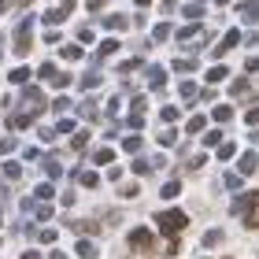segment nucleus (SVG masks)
I'll use <instances>...</instances> for the list:
<instances>
[{"instance_id":"obj_1","label":"nucleus","mask_w":259,"mask_h":259,"mask_svg":"<svg viewBox=\"0 0 259 259\" xmlns=\"http://www.w3.org/2000/svg\"><path fill=\"white\" fill-rule=\"evenodd\" d=\"M233 215L244 219V230H259V193H244L233 200Z\"/></svg>"},{"instance_id":"obj_2","label":"nucleus","mask_w":259,"mask_h":259,"mask_svg":"<svg viewBox=\"0 0 259 259\" xmlns=\"http://www.w3.org/2000/svg\"><path fill=\"white\" fill-rule=\"evenodd\" d=\"M185 222H189L185 211H159V215H156V226L167 233V237H178V233L185 230Z\"/></svg>"},{"instance_id":"obj_3","label":"nucleus","mask_w":259,"mask_h":259,"mask_svg":"<svg viewBox=\"0 0 259 259\" xmlns=\"http://www.w3.org/2000/svg\"><path fill=\"white\" fill-rule=\"evenodd\" d=\"M130 248L134 252H152L156 255V237L148 230H130Z\"/></svg>"},{"instance_id":"obj_4","label":"nucleus","mask_w":259,"mask_h":259,"mask_svg":"<svg viewBox=\"0 0 259 259\" xmlns=\"http://www.w3.org/2000/svg\"><path fill=\"white\" fill-rule=\"evenodd\" d=\"M30 30H33V15L22 19V26H19V33H15V56H26V52H30Z\"/></svg>"},{"instance_id":"obj_5","label":"nucleus","mask_w":259,"mask_h":259,"mask_svg":"<svg viewBox=\"0 0 259 259\" xmlns=\"http://www.w3.org/2000/svg\"><path fill=\"white\" fill-rule=\"evenodd\" d=\"M70 8H74V0H63V4L49 8V11H45V22H52V26H56V22H63V19L70 15Z\"/></svg>"},{"instance_id":"obj_6","label":"nucleus","mask_w":259,"mask_h":259,"mask_svg":"<svg viewBox=\"0 0 259 259\" xmlns=\"http://www.w3.org/2000/svg\"><path fill=\"white\" fill-rule=\"evenodd\" d=\"M178 41H185V45L207 41V33H204V26H200V22H193V26H182V30H178Z\"/></svg>"},{"instance_id":"obj_7","label":"nucleus","mask_w":259,"mask_h":259,"mask_svg":"<svg viewBox=\"0 0 259 259\" xmlns=\"http://www.w3.org/2000/svg\"><path fill=\"white\" fill-rule=\"evenodd\" d=\"M237 41H241V30H230L226 37H222V45L215 49V56H226V52H230V49H233V45H237Z\"/></svg>"},{"instance_id":"obj_8","label":"nucleus","mask_w":259,"mask_h":259,"mask_svg":"<svg viewBox=\"0 0 259 259\" xmlns=\"http://www.w3.org/2000/svg\"><path fill=\"white\" fill-rule=\"evenodd\" d=\"M259 170V156H255V152H244V156H241V174H255Z\"/></svg>"},{"instance_id":"obj_9","label":"nucleus","mask_w":259,"mask_h":259,"mask_svg":"<svg viewBox=\"0 0 259 259\" xmlns=\"http://www.w3.org/2000/svg\"><path fill=\"white\" fill-rule=\"evenodd\" d=\"M26 104H30V108H33V111L41 115V108H45V97H41L37 89H26Z\"/></svg>"},{"instance_id":"obj_10","label":"nucleus","mask_w":259,"mask_h":259,"mask_svg":"<svg viewBox=\"0 0 259 259\" xmlns=\"http://www.w3.org/2000/svg\"><path fill=\"white\" fill-rule=\"evenodd\" d=\"M78 85H81V89H97V85H100V70H93V67H89V74L81 78Z\"/></svg>"},{"instance_id":"obj_11","label":"nucleus","mask_w":259,"mask_h":259,"mask_svg":"<svg viewBox=\"0 0 259 259\" xmlns=\"http://www.w3.org/2000/svg\"><path fill=\"white\" fill-rule=\"evenodd\" d=\"M115 52H119V41H104V45H100V52H97V63H100V60H108V56H115Z\"/></svg>"},{"instance_id":"obj_12","label":"nucleus","mask_w":259,"mask_h":259,"mask_svg":"<svg viewBox=\"0 0 259 259\" xmlns=\"http://www.w3.org/2000/svg\"><path fill=\"white\" fill-rule=\"evenodd\" d=\"M78 255L81 259H97V244L93 241H78Z\"/></svg>"},{"instance_id":"obj_13","label":"nucleus","mask_w":259,"mask_h":259,"mask_svg":"<svg viewBox=\"0 0 259 259\" xmlns=\"http://www.w3.org/2000/svg\"><path fill=\"white\" fill-rule=\"evenodd\" d=\"M45 170H49V178H60V174H63V167H60V159H56V156L45 159Z\"/></svg>"},{"instance_id":"obj_14","label":"nucleus","mask_w":259,"mask_h":259,"mask_svg":"<svg viewBox=\"0 0 259 259\" xmlns=\"http://www.w3.org/2000/svg\"><path fill=\"white\" fill-rule=\"evenodd\" d=\"M211 115H215V122H230V115H233V108H230V104H219V108L211 111Z\"/></svg>"},{"instance_id":"obj_15","label":"nucleus","mask_w":259,"mask_h":259,"mask_svg":"<svg viewBox=\"0 0 259 259\" xmlns=\"http://www.w3.org/2000/svg\"><path fill=\"white\" fill-rule=\"evenodd\" d=\"M104 26H108V30H126V15H108Z\"/></svg>"},{"instance_id":"obj_16","label":"nucleus","mask_w":259,"mask_h":259,"mask_svg":"<svg viewBox=\"0 0 259 259\" xmlns=\"http://www.w3.org/2000/svg\"><path fill=\"white\" fill-rule=\"evenodd\" d=\"M4 178H8V182L22 178V167H19V163H4Z\"/></svg>"},{"instance_id":"obj_17","label":"nucleus","mask_w":259,"mask_h":259,"mask_svg":"<svg viewBox=\"0 0 259 259\" xmlns=\"http://www.w3.org/2000/svg\"><path fill=\"white\" fill-rule=\"evenodd\" d=\"M148 81H152V89H163V67H152L148 70Z\"/></svg>"},{"instance_id":"obj_18","label":"nucleus","mask_w":259,"mask_h":259,"mask_svg":"<svg viewBox=\"0 0 259 259\" xmlns=\"http://www.w3.org/2000/svg\"><path fill=\"white\" fill-rule=\"evenodd\" d=\"M167 37H170V26H167V22H159V26L152 30V41H167Z\"/></svg>"},{"instance_id":"obj_19","label":"nucleus","mask_w":259,"mask_h":259,"mask_svg":"<svg viewBox=\"0 0 259 259\" xmlns=\"http://www.w3.org/2000/svg\"><path fill=\"white\" fill-rule=\"evenodd\" d=\"M78 178H81V185H89V189H97V185H100V178H97L93 170H81Z\"/></svg>"},{"instance_id":"obj_20","label":"nucleus","mask_w":259,"mask_h":259,"mask_svg":"<svg viewBox=\"0 0 259 259\" xmlns=\"http://www.w3.org/2000/svg\"><path fill=\"white\" fill-rule=\"evenodd\" d=\"M204 126H207V119H204V115H193V119H189V134H200Z\"/></svg>"},{"instance_id":"obj_21","label":"nucleus","mask_w":259,"mask_h":259,"mask_svg":"<svg viewBox=\"0 0 259 259\" xmlns=\"http://www.w3.org/2000/svg\"><path fill=\"white\" fill-rule=\"evenodd\" d=\"M122 148H126V152H141V137H137V134H130V137L122 141Z\"/></svg>"},{"instance_id":"obj_22","label":"nucleus","mask_w":259,"mask_h":259,"mask_svg":"<svg viewBox=\"0 0 259 259\" xmlns=\"http://www.w3.org/2000/svg\"><path fill=\"white\" fill-rule=\"evenodd\" d=\"M233 152H237V145H230V141H222V145H219V159H230Z\"/></svg>"},{"instance_id":"obj_23","label":"nucleus","mask_w":259,"mask_h":259,"mask_svg":"<svg viewBox=\"0 0 259 259\" xmlns=\"http://www.w3.org/2000/svg\"><path fill=\"white\" fill-rule=\"evenodd\" d=\"M178 93H182V100H193V97H196V85H193V81H182Z\"/></svg>"},{"instance_id":"obj_24","label":"nucleus","mask_w":259,"mask_h":259,"mask_svg":"<svg viewBox=\"0 0 259 259\" xmlns=\"http://www.w3.org/2000/svg\"><path fill=\"white\" fill-rule=\"evenodd\" d=\"M93 159H97L100 167H104V163H111V159H115V152H111V148H100V152H97V156H93Z\"/></svg>"},{"instance_id":"obj_25","label":"nucleus","mask_w":259,"mask_h":259,"mask_svg":"<svg viewBox=\"0 0 259 259\" xmlns=\"http://www.w3.org/2000/svg\"><path fill=\"white\" fill-rule=\"evenodd\" d=\"M33 196H37V200H52V185H49V182L37 185V189H33Z\"/></svg>"},{"instance_id":"obj_26","label":"nucleus","mask_w":259,"mask_h":259,"mask_svg":"<svg viewBox=\"0 0 259 259\" xmlns=\"http://www.w3.org/2000/svg\"><path fill=\"white\" fill-rule=\"evenodd\" d=\"M81 119H97V104H93V100L81 104Z\"/></svg>"},{"instance_id":"obj_27","label":"nucleus","mask_w":259,"mask_h":259,"mask_svg":"<svg viewBox=\"0 0 259 259\" xmlns=\"http://www.w3.org/2000/svg\"><path fill=\"white\" fill-rule=\"evenodd\" d=\"M193 67H196V60H174V70H182V74H189Z\"/></svg>"},{"instance_id":"obj_28","label":"nucleus","mask_w":259,"mask_h":259,"mask_svg":"<svg viewBox=\"0 0 259 259\" xmlns=\"http://www.w3.org/2000/svg\"><path fill=\"white\" fill-rule=\"evenodd\" d=\"M63 60H81V49H78V45H67V49H63Z\"/></svg>"},{"instance_id":"obj_29","label":"nucleus","mask_w":259,"mask_h":259,"mask_svg":"<svg viewBox=\"0 0 259 259\" xmlns=\"http://www.w3.org/2000/svg\"><path fill=\"white\" fill-rule=\"evenodd\" d=\"M182 193V182H167L163 185V196H178Z\"/></svg>"},{"instance_id":"obj_30","label":"nucleus","mask_w":259,"mask_h":259,"mask_svg":"<svg viewBox=\"0 0 259 259\" xmlns=\"http://www.w3.org/2000/svg\"><path fill=\"white\" fill-rule=\"evenodd\" d=\"M182 11H185V15H189V19H200V11H204V8H200V0H196V4H185Z\"/></svg>"},{"instance_id":"obj_31","label":"nucleus","mask_w":259,"mask_h":259,"mask_svg":"<svg viewBox=\"0 0 259 259\" xmlns=\"http://www.w3.org/2000/svg\"><path fill=\"white\" fill-rule=\"evenodd\" d=\"M30 78V70L26 67H19V70H11V81H19V85H22V81H26Z\"/></svg>"},{"instance_id":"obj_32","label":"nucleus","mask_w":259,"mask_h":259,"mask_svg":"<svg viewBox=\"0 0 259 259\" xmlns=\"http://www.w3.org/2000/svg\"><path fill=\"white\" fill-rule=\"evenodd\" d=\"M226 78V67H215V70H207V81H222Z\"/></svg>"},{"instance_id":"obj_33","label":"nucleus","mask_w":259,"mask_h":259,"mask_svg":"<svg viewBox=\"0 0 259 259\" xmlns=\"http://www.w3.org/2000/svg\"><path fill=\"white\" fill-rule=\"evenodd\" d=\"M204 145H207V148H211V145H222V134H219V130H211V134L204 137Z\"/></svg>"},{"instance_id":"obj_34","label":"nucleus","mask_w":259,"mask_h":259,"mask_svg":"<svg viewBox=\"0 0 259 259\" xmlns=\"http://www.w3.org/2000/svg\"><path fill=\"white\" fill-rule=\"evenodd\" d=\"M37 241H41V244H52V241H56V230H41Z\"/></svg>"},{"instance_id":"obj_35","label":"nucleus","mask_w":259,"mask_h":259,"mask_svg":"<svg viewBox=\"0 0 259 259\" xmlns=\"http://www.w3.org/2000/svg\"><path fill=\"white\" fill-rule=\"evenodd\" d=\"M219 241H222V233H219V230H211L207 237H204V244H207V248H211V244H219Z\"/></svg>"},{"instance_id":"obj_36","label":"nucleus","mask_w":259,"mask_h":259,"mask_svg":"<svg viewBox=\"0 0 259 259\" xmlns=\"http://www.w3.org/2000/svg\"><path fill=\"white\" fill-rule=\"evenodd\" d=\"M148 170H152L148 159H137V163H134V174H148Z\"/></svg>"},{"instance_id":"obj_37","label":"nucleus","mask_w":259,"mask_h":259,"mask_svg":"<svg viewBox=\"0 0 259 259\" xmlns=\"http://www.w3.org/2000/svg\"><path fill=\"white\" fill-rule=\"evenodd\" d=\"M159 145H174V130H163V134H159Z\"/></svg>"},{"instance_id":"obj_38","label":"nucleus","mask_w":259,"mask_h":259,"mask_svg":"<svg viewBox=\"0 0 259 259\" xmlns=\"http://www.w3.org/2000/svg\"><path fill=\"white\" fill-rule=\"evenodd\" d=\"M85 141H89V134H78V137H74V141H70V145H74V148H78V152H81V148H85Z\"/></svg>"},{"instance_id":"obj_39","label":"nucleus","mask_w":259,"mask_h":259,"mask_svg":"<svg viewBox=\"0 0 259 259\" xmlns=\"http://www.w3.org/2000/svg\"><path fill=\"white\" fill-rule=\"evenodd\" d=\"M49 215H52V207H49V204H37V219L45 222V219H49Z\"/></svg>"},{"instance_id":"obj_40","label":"nucleus","mask_w":259,"mask_h":259,"mask_svg":"<svg viewBox=\"0 0 259 259\" xmlns=\"http://www.w3.org/2000/svg\"><path fill=\"white\" fill-rule=\"evenodd\" d=\"M11 148H15V141H8V137L0 141V156H4V152H11Z\"/></svg>"},{"instance_id":"obj_41","label":"nucleus","mask_w":259,"mask_h":259,"mask_svg":"<svg viewBox=\"0 0 259 259\" xmlns=\"http://www.w3.org/2000/svg\"><path fill=\"white\" fill-rule=\"evenodd\" d=\"M85 4H89V11H100L104 4H108V0H85Z\"/></svg>"},{"instance_id":"obj_42","label":"nucleus","mask_w":259,"mask_h":259,"mask_svg":"<svg viewBox=\"0 0 259 259\" xmlns=\"http://www.w3.org/2000/svg\"><path fill=\"white\" fill-rule=\"evenodd\" d=\"M244 119H248V122H252V126H255V122H259V108H252V111H248V115H244Z\"/></svg>"},{"instance_id":"obj_43","label":"nucleus","mask_w":259,"mask_h":259,"mask_svg":"<svg viewBox=\"0 0 259 259\" xmlns=\"http://www.w3.org/2000/svg\"><path fill=\"white\" fill-rule=\"evenodd\" d=\"M248 70H259V56H248V63H244Z\"/></svg>"},{"instance_id":"obj_44","label":"nucleus","mask_w":259,"mask_h":259,"mask_svg":"<svg viewBox=\"0 0 259 259\" xmlns=\"http://www.w3.org/2000/svg\"><path fill=\"white\" fill-rule=\"evenodd\" d=\"M22 259H41V252H37V248H30V252H22Z\"/></svg>"},{"instance_id":"obj_45","label":"nucleus","mask_w":259,"mask_h":259,"mask_svg":"<svg viewBox=\"0 0 259 259\" xmlns=\"http://www.w3.org/2000/svg\"><path fill=\"white\" fill-rule=\"evenodd\" d=\"M49 259H67V255H63V252H52V255H49Z\"/></svg>"},{"instance_id":"obj_46","label":"nucleus","mask_w":259,"mask_h":259,"mask_svg":"<svg viewBox=\"0 0 259 259\" xmlns=\"http://www.w3.org/2000/svg\"><path fill=\"white\" fill-rule=\"evenodd\" d=\"M0 11H8V0H0Z\"/></svg>"},{"instance_id":"obj_47","label":"nucleus","mask_w":259,"mask_h":259,"mask_svg":"<svg viewBox=\"0 0 259 259\" xmlns=\"http://www.w3.org/2000/svg\"><path fill=\"white\" fill-rule=\"evenodd\" d=\"M137 4H141V8H145V4H152V0H137Z\"/></svg>"},{"instance_id":"obj_48","label":"nucleus","mask_w":259,"mask_h":259,"mask_svg":"<svg viewBox=\"0 0 259 259\" xmlns=\"http://www.w3.org/2000/svg\"><path fill=\"white\" fill-rule=\"evenodd\" d=\"M170 4H174V0H163V8H170Z\"/></svg>"},{"instance_id":"obj_49","label":"nucleus","mask_w":259,"mask_h":259,"mask_svg":"<svg viewBox=\"0 0 259 259\" xmlns=\"http://www.w3.org/2000/svg\"><path fill=\"white\" fill-rule=\"evenodd\" d=\"M215 4H230V0H215Z\"/></svg>"},{"instance_id":"obj_50","label":"nucleus","mask_w":259,"mask_h":259,"mask_svg":"<svg viewBox=\"0 0 259 259\" xmlns=\"http://www.w3.org/2000/svg\"><path fill=\"white\" fill-rule=\"evenodd\" d=\"M0 219H4V211H0Z\"/></svg>"}]
</instances>
